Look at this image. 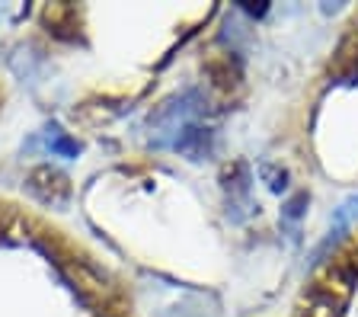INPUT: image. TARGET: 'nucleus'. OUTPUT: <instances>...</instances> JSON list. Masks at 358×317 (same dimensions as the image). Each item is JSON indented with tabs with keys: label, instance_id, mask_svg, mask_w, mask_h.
<instances>
[{
	"label": "nucleus",
	"instance_id": "obj_1",
	"mask_svg": "<svg viewBox=\"0 0 358 317\" xmlns=\"http://www.w3.org/2000/svg\"><path fill=\"white\" fill-rule=\"evenodd\" d=\"M0 317H134L122 279L77 237L0 196Z\"/></svg>",
	"mask_w": 358,
	"mask_h": 317
},
{
	"label": "nucleus",
	"instance_id": "obj_3",
	"mask_svg": "<svg viewBox=\"0 0 358 317\" xmlns=\"http://www.w3.org/2000/svg\"><path fill=\"white\" fill-rule=\"evenodd\" d=\"M176 151L186 154L189 160L211 157V151H215V138H211L208 129H186L182 132V138L176 141Z\"/></svg>",
	"mask_w": 358,
	"mask_h": 317
},
{
	"label": "nucleus",
	"instance_id": "obj_4",
	"mask_svg": "<svg viewBox=\"0 0 358 317\" xmlns=\"http://www.w3.org/2000/svg\"><path fill=\"white\" fill-rule=\"evenodd\" d=\"M259 174H262V180H266V186L272 189V192H285V189H288V170H285L282 164L266 160V164H259Z\"/></svg>",
	"mask_w": 358,
	"mask_h": 317
},
{
	"label": "nucleus",
	"instance_id": "obj_6",
	"mask_svg": "<svg viewBox=\"0 0 358 317\" xmlns=\"http://www.w3.org/2000/svg\"><path fill=\"white\" fill-rule=\"evenodd\" d=\"M3 106H7V80L0 74V115H3Z\"/></svg>",
	"mask_w": 358,
	"mask_h": 317
},
{
	"label": "nucleus",
	"instance_id": "obj_5",
	"mask_svg": "<svg viewBox=\"0 0 358 317\" xmlns=\"http://www.w3.org/2000/svg\"><path fill=\"white\" fill-rule=\"evenodd\" d=\"M310 202V199H307V192H294V196L288 199V202H285V221H298L301 215H304V205Z\"/></svg>",
	"mask_w": 358,
	"mask_h": 317
},
{
	"label": "nucleus",
	"instance_id": "obj_2",
	"mask_svg": "<svg viewBox=\"0 0 358 317\" xmlns=\"http://www.w3.org/2000/svg\"><path fill=\"white\" fill-rule=\"evenodd\" d=\"M343 308H345V298H339V295L327 292L323 286H317L310 295H307V302L301 304L298 317H339Z\"/></svg>",
	"mask_w": 358,
	"mask_h": 317
}]
</instances>
